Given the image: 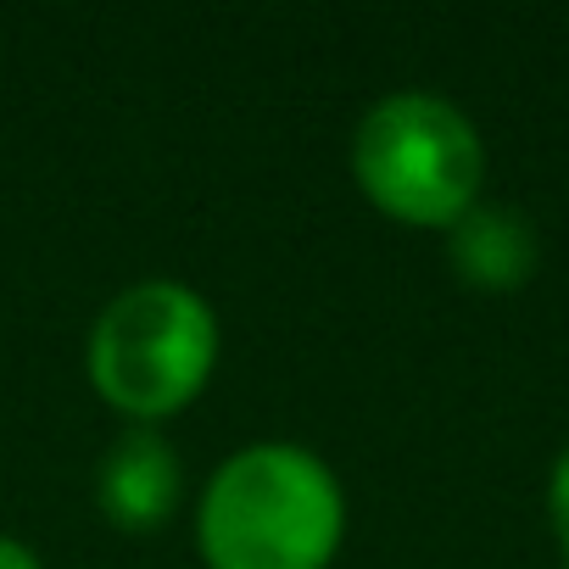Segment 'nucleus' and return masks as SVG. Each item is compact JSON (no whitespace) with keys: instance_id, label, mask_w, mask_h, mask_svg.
Segmentation results:
<instances>
[{"instance_id":"obj_4","label":"nucleus","mask_w":569,"mask_h":569,"mask_svg":"<svg viewBox=\"0 0 569 569\" xmlns=\"http://www.w3.org/2000/svg\"><path fill=\"white\" fill-rule=\"evenodd\" d=\"M179 491H184V463L179 452L168 447L162 430L151 425H134L129 436H118V447L107 452L101 463V513L129 530V536H146L157 525L173 519L179 508Z\"/></svg>"},{"instance_id":"obj_1","label":"nucleus","mask_w":569,"mask_h":569,"mask_svg":"<svg viewBox=\"0 0 569 569\" xmlns=\"http://www.w3.org/2000/svg\"><path fill=\"white\" fill-rule=\"evenodd\" d=\"M341 530V480L297 441L240 447L212 469L196 508L207 569H330Z\"/></svg>"},{"instance_id":"obj_5","label":"nucleus","mask_w":569,"mask_h":569,"mask_svg":"<svg viewBox=\"0 0 569 569\" xmlns=\"http://www.w3.org/2000/svg\"><path fill=\"white\" fill-rule=\"evenodd\" d=\"M447 246H452V268L458 279L480 284V291H513L536 273V229L525 212L513 207H469L452 229H447Z\"/></svg>"},{"instance_id":"obj_7","label":"nucleus","mask_w":569,"mask_h":569,"mask_svg":"<svg viewBox=\"0 0 569 569\" xmlns=\"http://www.w3.org/2000/svg\"><path fill=\"white\" fill-rule=\"evenodd\" d=\"M0 569H46V563H40V552H34L29 541H18V536L0 530Z\"/></svg>"},{"instance_id":"obj_6","label":"nucleus","mask_w":569,"mask_h":569,"mask_svg":"<svg viewBox=\"0 0 569 569\" xmlns=\"http://www.w3.org/2000/svg\"><path fill=\"white\" fill-rule=\"evenodd\" d=\"M547 508H552V530H558L563 569H569V447H563V452H558V463H552V491H547Z\"/></svg>"},{"instance_id":"obj_2","label":"nucleus","mask_w":569,"mask_h":569,"mask_svg":"<svg viewBox=\"0 0 569 569\" xmlns=\"http://www.w3.org/2000/svg\"><path fill=\"white\" fill-rule=\"evenodd\" d=\"M90 386L134 425L184 413L218 363V319L179 279H146L118 291L90 330Z\"/></svg>"},{"instance_id":"obj_3","label":"nucleus","mask_w":569,"mask_h":569,"mask_svg":"<svg viewBox=\"0 0 569 569\" xmlns=\"http://www.w3.org/2000/svg\"><path fill=\"white\" fill-rule=\"evenodd\" d=\"M352 179L386 218L452 229L469 207H480L486 146L452 101L402 90L363 112L352 134Z\"/></svg>"}]
</instances>
